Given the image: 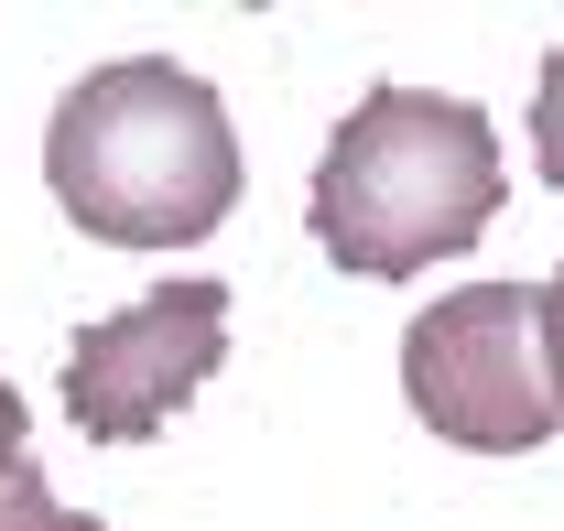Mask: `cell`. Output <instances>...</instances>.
Here are the masks:
<instances>
[{
  "label": "cell",
  "mask_w": 564,
  "mask_h": 531,
  "mask_svg": "<svg viewBox=\"0 0 564 531\" xmlns=\"http://www.w3.org/2000/svg\"><path fill=\"white\" fill-rule=\"evenodd\" d=\"M239 174V120L174 55H120L76 76L44 131V185L109 250H196L207 228H228Z\"/></svg>",
  "instance_id": "1"
},
{
  "label": "cell",
  "mask_w": 564,
  "mask_h": 531,
  "mask_svg": "<svg viewBox=\"0 0 564 531\" xmlns=\"http://www.w3.org/2000/svg\"><path fill=\"white\" fill-rule=\"evenodd\" d=\"M499 196V131L489 109L445 98V87H369L326 163H315V239L348 282H413L434 261H467L489 239Z\"/></svg>",
  "instance_id": "2"
},
{
  "label": "cell",
  "mask_w": 564,
  "mask_h": 531,
  "mask_svg": "<svg viewBox=\"0 0 564 531\" xmlns=\"http://www.w3.org/2000/svg\"><path fill=\"white\" fill-rule=\"evenodd\" d=\"M543 293L532 282H456L445 304H423L402 336V401L423 434L467 445V456H532L564 423L554 369H543Z\"/></svg>",
  "instance_id": "3"
},
{
  "label": "cell",
  "mask_w": 564,
  "mask_h": 531,
  "mask_svg": "<svg viewBox=\"0 0 564 531\" xmlns=\"http://www.w3.org/2000/svg\"><path fill=\"white\" fill-rule=\"evenodd\" d=\"M228 282H152L141 304L76 326L66 347V423L87 445H152L185 401L228 369Z\"/></svg>",
  "instance_id": "4"
},
{
  "label": "cell",
  "mask_w": 564,
  "mask_h": 531,
  "mask_svg": "<svg viewBox=\"0 0 564 531\" xmlns=\"http://www.w3.org/2000/svg\"><path fill=\"white\" fill-rule=\"evenodd\" d=\"M0 531H109L98 510H66L55 488H44V456H22L0 477Z\"/></svg>",
  "instance_id": "5"
},
{
  "label": "cell",
  "mask_w": 564,
  "mask_h": 531,
  "mask_svg": "<svg viewBox=\"0 0 564 531\" xmlns=\"http://www.w3.org/2000/svg\"><path fill=\"white\" fill-rule=\"evenodd\" d=\"M532 163H543V185L564 196V44L543 55V87H532Z\"/></svg>",
  "instance_id": "6"
},
{
  "label": "cell",
  "mask_w": 564,
  "mask_h": 531,
  "mask_svg": "<svg viewBox=\"0 0 564 531\" xmlns=\"http://www.w3.org/2000/svg\"><path fill=\"white\" fill-rule=\"evenodd\" d=\"M543 369H554V401H564V261L543 282Z\"/></svg>",
  "instance_id": "7"
},
{
  "label": "cell",
  "mask_w": 564,
  "mask_h": 531,
  "mask_svg": "<svg viewBox=\"0 0 564 531\" xmlns=\"http://www.w3.org/2000/svg\"><path fill=\"white\" fill-rule=\"evenodd\" d=\"M22 423H33V412H22V391H11V380H0V477L22 466Z\"/></svg>",
  "instance_id": "8"
}]
</instances>
